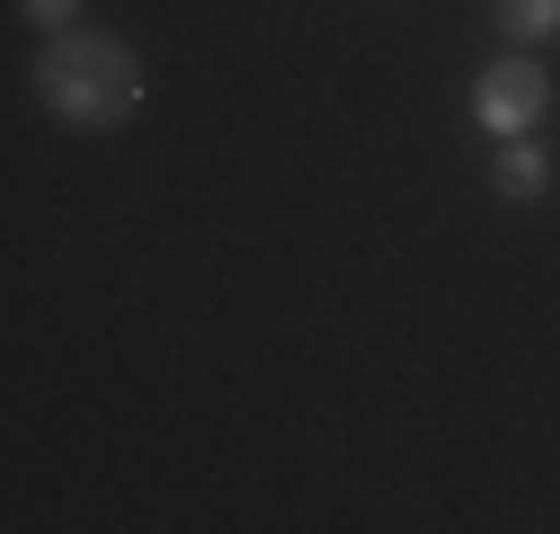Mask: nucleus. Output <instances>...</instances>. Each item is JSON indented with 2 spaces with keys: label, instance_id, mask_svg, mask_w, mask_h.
<instances>
[{
  "label": "nucleus",
  "instance_id": "nucleus-1",
  "mask_svg": "<svg viewBox=\"0 0 560 534\" xmlns=\"http://www.w3.org/2000/svg\"><path fill=\"white\" fill-rule=\"evenodd\" d=\"M36 98L72 125H116L143 107V62H133L116 36H90V27H62L45 36L36 54Z\"/></svg>",
  "mask_w": 560,
  "mask_h": 534
},
{
  "label": "nucleus",
  "instance_id": "nucleus-2",
  "mask_svg": "<svg viewBox=\"0 0 560 534\" xmlns=\"http://www.w3.org/2000/svg\"><path fill=\"white\" fill-rule=\"evenodd\" d=\"M542 107H551V81H542V62H525V54L489 62V72L471 81V125L480 134H525V125H542Z\"/></svg>",
  "mask_w": 560,
  "mask_h": 534
},
{
  "label": "nucleus",
  "instance_id": "nucleus-3",
  "mask_svg": "<svg viewBox=\"0 0 560 534\" xmlns=\"http://www.w3.org/2000/svg\"><path fill=\"white\" fill-rule=\"evenodd\" d=\"M551 187V161L525 143V134H508V152H499V196H542Z\"/></svg>",
  "mask_w": 560,
  "mask_h": 534
},
{
  "label": "nucleus",
  "instance_id": "nucleus-4",
  "mask_svg": "<svg viewBox=\"0 0 560 534\" xmlns=\"http://www.w3.org/2000/svg\"><path fill=\"white\" fill-rule=\"evenodd\" d=\"M499 27L516 45H542V36H560V0H499Z\"/></svg>",
  "mask_w": 560,
  "mask_h": 534
},
{
  "label": "nucleus",
  "instance_id": "nucleus-5",
  "mask_svg": "<svg viewBox=\"0 0 560 534\" xmlns=\"http://www.w3.org/2000/svg\"><path fill=\"white\" fill-rule=\"evenodd\" d=\"M19 10H27V19L45 27V36H62V27H72V19H81V0H19Z\"/></svg>",
  "mask_w": 560,
  "mask_h": 534
}]
</instances>
